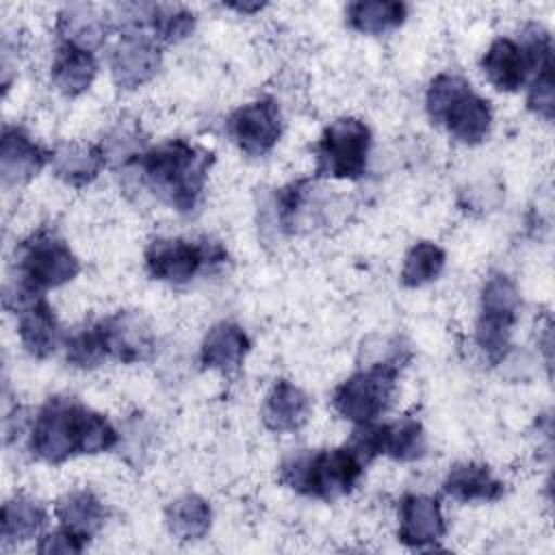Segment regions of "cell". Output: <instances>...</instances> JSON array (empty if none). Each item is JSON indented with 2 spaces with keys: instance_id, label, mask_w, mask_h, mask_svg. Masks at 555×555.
<instances>
[{
  "instance_id": "24",
  "label": "cell",
  "mask_w": 555,
  "mask_h": 555,
  "mask_svg": "<svg viewBox=\"0 0 555 555\" xmlns=\"http://www.w3.org/2000/svg\"><path fill=\"white\" fill-rule=\"evenodd\" d=\"M210 505L197 494H182L165 509V522L173 538L182 542L202 540L210 529Z\"/></svg>"
},
{
  "instance_id": "32",
  "label": "cell",
  "mask_w": 555,
  "mask_h": 555,
  "mask_svg": "<svg viewBox=\"0 0 555 555\" xmlns=\"http://www.w3.org/2000/svg\"><path fill=\"white\" fill-rule=\"evenodd\" d=\"M230 9H236V11H241V13H254V11H260L264 4L262 2H254V4H241V2H232V4H228Z\"/></svg>"
},
{
  "instance_id": "4",
  "label": "cell",
  "mask_w": 555,
  "mask_h": 555,
  "mask_svg": "<svg viewBox=\"0 0 555 555\" xmlns=\"http://www.w3.org/2000/svg\"><path fill=\"white\" fill-rule=\"evenodd\" d=\"M427 115L444 126L451 137L466 145L481 143L492 126L490 102L470 89V82L457 74H438L425 95Z\"/></svg>"
},
{
  "instance_id": "10",
  "label": "cell",
  "mask_w": 555,
  "mask_h": 555,
  "mask_svg": "<svg viewBox=\"0 0 555 555\" xmlns=\"http://www.w3.org/2000/svg\"><path fill=\"white\" fill-rule=\"evenodd\" d=\"M228 132L241 152L262 156L273 150L282 134V113L273 98H260L238 106L228 117Z\"/></svg>"
},
{
  "instance_id": "27",
  "label": "cell",
  "mask_w": 555,
  "mask_h": 555,
  "mask_svg": "<svg viewBox=\"0 0 555 555\" xmlns=\"http://www.w3.org/2000/svg\"><path fill=\"white\" fill-rule=\"evenodd\" d=\"M444 251L436 243L421 241L410 247L401 269V284L408 288H418L434 282L444 269Z\"/></svg>"
},
{
  "instance_id": "20",
  "label": "cell",
  "mask_w": 555,
  "mask_h": 555,
  "mask_svg": "<svg viewBox=\"0 0 555 555\" xmlns=\"http://www.w3.org/2000/svg\"><path fill=\"white\" fill-rule=\"evenodd\" d=\"M444 492L457 501H499L505 492L503 481H499L486 464L479 462H460L455 464L447 479Z\"/></svg>"
},
{
  "instance_id": "25",
  "label": "cell",
  "mask_w": 555,
  "mask_h": 555,
  "mask_svg": "<svg viewBox=\"0 0 555 555\" xmlns=\"http://www.w3.org/2000/svg\"><path fill=\"white\" fill-rule=\"evenodd\" d=\"M408 17V7L397 0H360L347 7L349 26L364 35H384L401 26Z\"/></svg>"
},
{
  "instance_id": "5",
  "label": "cell",
  "mask_w": 555,
  "mask_h": 555,
  "mask_svg": "<svg viewBox=\"0 0 555 555\" xmlns=\"http://www.w3.org/2000/svg\"><path fill=\"white\" fill-rule=\"evenodd\" d=\"M80 271L74 251L50 232H37L17 249V284L15 299L43 295L50 288L63 286Z\"/></svg>"
},
{
  "instance_id": "8",
  "label": "cell",
  "mask_w": 555,
  "mask_h": 555,
  "mask_svg": "<svg viewBox=\"0 0 555 555\" xmlns=\"http://www.w3.org/2000/svg\"><path fill=\"white\" fill-rule=\"evenodd\" d=\"M371 130L356 117L332 121L317 145V176L356 180L366 171Z\"/></svg>"
},
{
  "instance_id": "6",
  "label": "cell",
  "mask_w": 555,
  "mask_h": 555,
  "mask_svg": "<svg viewBox=\"0 0 555 555\" xmlns=\"http://www.w3.org/2000/svg\"><path fill=\"white\" fill-rule=\"evenodd\" d=\"M399 366L395 362H375L347 377L332 397L334 410L356 423H373L382 416L395 395Z\"/></svg>"
},
{
  "instance_id": "31",
  "label": "cell",
  "mask_w": 555,
  "mask_h": 555,
  "mask_svg": "<svg viewBox=\"0 0 555 555\" xmlns=\"http://www.w3.org/2000/svg\"><path fill=\"white\" fill-rule=\"evenodd\" d=\"M89 542L80 535L67 531L65 527H59L52 533H46L41 542L37 544L39 553H80Z\"/></svg>"
},
{
  "instance_id": "17",
  "label": "cell",
  "mask_w": 555,
  "mask_h": 555,
  "mask_svg": "<svg viewBox=\"0 0 555 555\" xmlns=\"http://www.w3.org/2000/svg\"><path fill=\"white\" fill-rule=\"evenodd\" d=\"M50 165L59 180L80 189L98 178L106 158L100 145L61 143L50 152Z\"/></svg>"
},
{
  "instance_id": "13",
  "label": "cell",
  "mask_w": 555,
  "mask_h": 555,
  "mask_svg": "<svg viewBox=\"0 0 555 555\" xmlns=\"http://www.w3.org/2000/svg\"><path fill=\"white\" fill-rule=\"evenodd\" d=\"M447 531L438 499L405 494L399 503V540L410 548L436 544Z\"/></svg>"
},
{
  "instance_id": "16",
  "label": "cell",
  "mask_w": 555,
  "mask_h": 555,
  "mask_svg": "<svg viewBox=\"0 0 555 555\" xmlns=\"http://www.w3.org/2000/svg\"><path fill=\"white\" fill-rule=\"evenodd\" d=\"M251 343L245 330L236 323L221 321L208 330L202 340L199 360L206 369H217L225 375L234 373L247 356Z\"/></svg>"
},
{
  "instance_id": "23",
  "label": "cell",
  "mask_w": 555,
  "mask_h": 555,
  "mask_svg": "<svg viewBox=\"0 0 555 555\" xmlns=\"http://www.w3.org/2000/svg\"><path fill=\"white\" fill-rule=\"evenodd\" d=\"M43 525H46V509L39 501L30 496L17 494L2 505L0 538L4 546L20 544L39 535Z\"/></svg>"
},
{
  "instance_id": "3",
  "label": "cell",
  "mask_w": 555,
  "mask_h": 555,
  "mask_svg": "<svg viewBox=\"0 0 555 555\" xmlns=\"http://www.w3.org/2000/svg\"><path fill=\"white\" fill-rule=\"evenodd\" d=\"M362 468L364 464L347 444L323 451L301 449L282 462L280 481L299 494L334 501L353 490Z\"/></svg>"
},
{
  "instance_id": "7",
  "label": "cell",
  "mask_w": 555,
  "mask_h": 555,
  "mask_svg": "<svg viewBox=\"0 0 555 555\" xmlns=\"http://www.w3.org/2000/svg\"><path fill=\"white\" fill-rule=\"evenodd\" d=\"M520 308L516 284L505 273H492L481 288V308L475 327L479 349L490 362H501L509 349L512 327Z\"/></svg>"
},
{
  "instance_id": "12",
  "label": "cell",
  "mask_w": 555,
  "mask_h": 555,
  "mask_svg": "<svg viewBox=\"0 0 555 555\" xmlns=\"http://www.w3.org/2000/svg\"><path fill=\"white\" fill-rule=\"evenodd\" d=\"M106 353L119 362L134 364L150 360L156 336L150 321L137 310H121L100 321Z\"/></svg>"
},
{
  "instance_id": "14",
  "label": "cell",
  "mask_w": 555,
  "mask_h": 555,
  "mask_svg": "<svg viewBox=\"0 0 555 555\" xmlns=\"http://www.w3.org/2000/svg\"><path fill=\"white\" fill-rule=\"evenodd\" d=\"M17 332L24 349L35 358L54 353L61 340V327L46 297L37 295L17 301Z\"/></svg>"
},
{
  "instance_id": "28",
  "label": "cell",
  "mask_w": 555,
  "mask_h": 555,
  "mask_svg": "<svg viewBox=\"0 0 555 555\" xmlns=\"http://www.w3.org/2000/svg\"><path fill=\"white\" fill-rule=\"evenodd\" d=\"M100 147L106 160H113L117 165L134 163L145 152L141 126L134 124V119H119L115 128L104 137Z\"/></svg>"
},
{
  "instance_id": "2",
  "label": "cell",
  "mask_w": 555,
  "mask_h": 555,
  "mask_svg": "<svg viewBox=\"0 0 555 555\" xmlns=\"http://www.w3.org/2000/svg\"><path fill=\"white\" fill-rule=\"evenodd\" d=\"M215 154L184 139H169L147 147L134 163L150 191L182 215L195 210L206 186Z\"/></svg>"
},
{
  "instance_id": "15",
  "label": "cell",
  "mask_w": 555,
  "mask_h": 555,
  "mask_svg": "<svg viewBox=\"0 0 555 555\" xmlns=\"http://www.w3.org/2000/svg\"><path fill=\"white\" fill-rule=\"evenodd\" d=\"M48 160L50 154L22 128L4 126L0 139V173L4 184H24L33 180Z\"/></svg>"
},
{
  "instance_id": "22",
  "label": "cell",
  "mask_w": 555,
  "mask_h": 555,
  "mask_svg": "<svg viewBox=\"0 0 555 555\" xmlns=\"http://www.w3.org/2000/svg\"><path fill=\"white\" fill-rule=\"evenodd\" d=\"M56 30L63 43L91 50L106 39L111 24L108 17L100 15L91 4H69L59 13Z\"/></svg>"
},
{
  "instance_id": "1",
  "label": "cell",
  "mask_w": 555,
  "mask_h": 555,
  "mask_svg": "<svg viewBox=\"0 0 555 555\" xmlns=\"http://www.w3.org/2000/svg\"><path fill=\"white\" fill-rule=\"evenodd\" d=\"M119 442L106 416L72 397H50L30 423L28 444L35 457L61 464L74 455H93Z\"/></svg>"
},
{
  "instance_id": "30",
  "label": "cell",
  "mask_w": 555,
  "mask_h": 555,
  "mask_svg": "<svg viewBox=\"0 0 555 555\" xmlns=\"http://www.w3.org/2000/svg\"><path fill=\"white\" fill-rule=\"evenodd\" d=\"M527 106L535 115L544 117L546 121L553 119L555 111V82H553V63L544 65L538 74H533L529 95H527Z\"/></svg>"
},
{
  "instance_id": "29",
  "label": "cell",
  "mask_w": 555,
  "mask_h": 555,
  "mask_svg": "<svg viewBox=\"0 0 555 555\" xmlns=\"http://www.w3.org/2000/svg\"><path fill=\"white\" fill-rule=\"evenodd\" d=\"M65 356H67V362L78 369H93V366L102 364L104 358H108V353H106L100 323H91V325L74 332L67 338Z\"/></svg>"
},
{
  "instance_id": "26",
  "label": "cell",
  "mask_w": 555,
  "mask_h": 555,
  "mask_svg": "<svg viewBox=\"0 0 555 555\" xmlns=\"http://www.w3.org/2000/svg\"><path fill=\"white\" fill-rule=\"evenodd\" d=\"M425 449V431L416 418L403 416L395 423L382 425V455H390L399 462H412L423 457Z\"/></svg>"
},
{
  "instance_id": "11",
  "label": "cell",
  "mask_w": 555,
  "mask_h": 555,
  "mask_svg": "<svg viewBox=\"0 0 555 555\" xmlns=\"http://www.w3.org/2000/svg\"><path fill=\"white\" fill-rule=\"evenodd\" d=\"M160 67V48L145 30L126 28L111 52V74L119 89H137Z\"/></svg>"
},
{
  "instance_id": "19",
  "label": "cell",
  "mask_w": 555,
  "mask_h": 555,
  "mask_svg": "<svg viewBox=\"0 0 555 555\" xmlns=\"http://www.w3.org/2000/svg\"><path fill=\"white\" fill-rule=\"evenodd\" d=\"M95 74H98V61L91 50H85L72 43L59 46L52 61L50 78H52V85L63 95L76 98L85 93L91 87Z\"/></svg>"
},
{
  "instance_id": "9",
  "label": "cell",
  "mask_w": 555,
  "mask_h": 555,
  "mask_svg": "<svg viewBox=\"0 0 555 555\" xmlns=\"http://www.w3.org/2000/svg\"><path fill=\"white\" fill-rule=\"evenodd\" d=\"M225 249L208 238H154L145 249L147 273L167 284H184L199 271L225 262Z\"/></svg>"
},
{
  "instance_id": "21",
  "label": "cell",
  "mask_w": 555,
  "mask_h": 555,
  "mask_svg": "<svg viewBox=\"0 0 555 555\" xmlns=\"http://www.w3.org/2000/svg\"><path fill=\"white\" fill-rule=\"evenodd\" d=\"M54 514L61 527L87 542L102 529L106 518L102 501L91 490H72L63 494L54 505Z\"/></svg>"
},
{
  "instance_id": "18",
  "label": "cell",
  "mask_w": 555,
  "mask_h": 555,
  "mask_svg": "<svg viewBox=\"0 0 555 555\" xmlns=\"http://www.w3.org/2000/svg\"><path fill=\"white\" fill-rule=\"evenodd\" d=\"M308 416H310L308 395L299 386L286 379L275 382V386L271 388L262 405L264 425L278 434L295 431L308 421Z\"/></svg>"
}]
</instances>
